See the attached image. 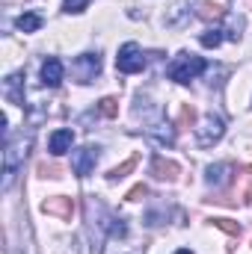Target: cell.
<instances>
[{"instance_id": "1", "label": "cell", "mask_w": 252, "mask_h": 254, "mask_svg": "<svg viewBox=\"0 0 252 254\" xmlns=\"http://www.w3.org/2000/svg\"><path fill=\"white\" fill-rule=\"evenodd\" d=\"M30 145H33V142L24 139V136H18V139L6 136V151H3V190H9V184H12L18 166H24V157H27Z\"/></svg>"}, {"instance_id": "2", "label": "cell", "mask_w": 252, "mask_h": 254, "mask_svg": "<svg viewBox=\"0 0 252 254\" xmlns=\"http://www.w3.org/2000/svg\"><path fill=\"white\" fill-rule=\"evenodd\" d=\"M205 68H208V63H205L202 57H196V54H178V57L169 63L166 74H169V80H175V83H190V80H196Z\"/></svg>"}, {"instance_id": "3", "label": "cell", "mask_w": 252, "mask_h": 254, "mask_svg": "<svg viewBox=\"0 0 252 254\" xmlns=\"http://www.w3.org/2000/svg\"><path fill=\"white\" fill-rule=\"evenodd\" d=\"M223 133H226V122L220 116L208 113L202 119V125L196 127V142H199V148H211V145H217L223 139Z\"/></svg>"}, {"instance_id": "4", "label": "cell", "mask_w": 252, "mask_h": 254, "mask_svg": "<svg viewBox=\"0 0 252 254\" xmlns=\"http://www.w3.org/2000/svg\"><path fill=\"white\" fill-rule=\"evenodd\" d=\"M116 68L122 74H139L145 68V57H142V48L136 42H127L119 48V57H116Z\"/></svg>"}, {"instance_id": "5", "label": "cell", "mask_w": 252, "mask_h": 254, "mask_svg": "<svg viewBox=\"0 0 252 254\" xmlns=\"http://www.w3.org/2000/svg\"><path fill=\"white\" fill-rule=\"evenodd\" d=\"M71 74H74L77 83H92L101 74V57L98 54H80L71 63Z\"/></svg>"}, {"instance_id": "6", "label": "cell", "mask_w": 252, "mask_h": 254, "mask_svg": "<svg viewBox=\"0 0 252 254\" xmlns=\"http://www.w3.org/2000/svg\"><path fill=\"white\" fill-rule=\"evenodd\" d=\"M98 157H101V148H98V145H83V148H77V151L71 154V172H74L77 178H86V175L95 169Z\"/></svg>"}, {"instance_id": "7", "label": "cell", "mask_w": 252, "mask_h": 254, "mask_svg": "<svg viewBox=\"0 0 252 254\" xmlns=\"http://www.w3.org/2000/svg\"><path fill=\"white\" fill-rule=\"evenodd\" d=\"M63 74H65L63 63H60L57 57H48V60L42 63V86H48V89H57V86L63 83Z\"/></svg>"}, {"instance_id": "8", "label": "cell", "mask_w": 252, "mask_h": 254, "mask_svg": "<svg viewBox=\"0 0 252 254\" xmlns=\"http://www.w3.org/2000/svg\"><path fill=\"white\" fill-rule=\"evenodd\" d=\"M42 210H45L48 216H60V219H71V213H74V201H71V198H65V195H54V198L42 201Z\"/></svg>"}, {"instance_id": "9", "label": "cell", "mask_w": 252, "mask_h": 254, "mask_svg": "<svg viewBox=\"0 0 252 254\" xmlns=\"http://www.w3.org/2000/svg\"><path fill=\"white\" fill-rule=\"evenodd\" d=\"M151 175H154L157 181H175V178L181 175V169H178L172 160H166V157H154V160H151Z\"/></svg>"}, {"instance_id": "10", "label": "cell", "mask_w": 252, "mask_h": 254, "mask_svg": "<svg viewBox=\"0 0 252 254\" xmlns=\"http://www.w3.org/2000/svg\"><path fill=\"white\" fill-rule=\"evenodd\" d=\"M71 145H74V133L71 130H54L51 133V142H48V151L54 157H60L65 151H71Z\"/></svg>"}, {"instance_id": "11", "label": "cell", "mask_w": 252, "mask_h": 254, "mask_svg": "<svg viewBox=\"0 0 252 254\" xmlns=\"http://www.w3.org/2000/svg\"><path fill=\"white\" fill-rule=\"evenodd\" d=\"M229 178H232V166H229V163L208 166V175H205L208 187H226V184H229Z\"/></svg>"}, {"instance_id": "12", "label": "cell", "mask_w": 252, "mask_h": 254, "mask_svg": "<svg viewBox=\"0 0 252 254\" xmlns=\"http://www.w3.org/2000/svg\"><path fill=\"white\" fill-rule=\"evenodd\" d=\"M15 27H18L21 33H36V30L42 27V18H39L36 12H24V15H18Z\"/></svg>"}, {"instance_id": "13", "label": "cell", "mask_w": 252, "mask_h": 254, "mask_svg": "<svg viewBox=\"0 0 252 254\" xmlns=\"http://www.w3.org/2000/svg\"><path fill=\"white\" fill-rule=\"evenodd\" d=\"M148 136H154V139H160V142H166V145L175 142V130H172V125H163V122H157V125L148 127Z\"/></svg>"}, {"instance_id": "14", "label": "cell", "mask_w": 252, "mask_h": 254, "mask_svg": "<svg viewBox=\"0 0 252 254\" xmlns=\"http://www.w3.org/2000/svg\"><path fill=\"white\" fill-rule=\"evenodd\" d=\"M196 15L205 18V21H217V18H223V6H220V3H211V0H202Z\"/></svg>"}, {"instance_id": "15", "label": "cell", "mask_w": 252, "mask_h": 254, "mask_svg": "<svg viewBox=\"0 0 252 254\" xmlns=\"http://www.w3.org/2000/svg\"><path fill=\"white\" fill-rule=\"evenodd\" d=\"M136 163H139V157L133 154V157H127L122 166L110 169V175H107V178H110V181H122V178H127V172H133V169H136Z\"/></svg>"}, {"instance_id": "16", "label": "cell", "mask_w": 252, "mask_h": 254, "mask_svg": "<svg viewBox=\"0 0 252 254\" xmlns=\"http://www.w3.org/2000/svg\"><path fill=\"white\" fill-rule=\"evenodd\" d=\"M226 36H229L232 42H238V39L244 36V18H241V15H229V30H226Z\"/></svg>"}, {"instance_id": "17", "label": "cell", "mask_w": 252, "mask_h": 254, "mask_svg": "<svg viewBox=\"0 0 252 254\" xmlns=\"http://www.w3.org/2000/svg\"><path fill=\"white\" fill-rule=\"evenodd\" d=\"M98 113H101L104 119H116V116H119V101H116V98H101Z\"/></svg>"}, {"instance_id": "18", "label": "cell", "mask_w": 252, "mask_h": 254, "mask_svg": "<svg viewBox=\"0 0 252 254\" xmlns=\"http://www.w3.org/2000/svg\"><path fill=\"white\" fill-rule=\"evenodd\" d=\"M202 48H220V42H223V30H208V33H202Z\"/></svg>"}, {"instance_id": "19", "label": "cell", "mask_w": 252, "mask_h": 254, "mask_svg": "<svg viewBox=\"0 0 252 254\" xmlns=\"http://www.w3.org/2000/svg\"><path fill=\"white\" fill-rule=\"evenodd\" d=\"M214 225H217L220 231H226V234H232V237H241V225H235L232 219H214Z\"/></svg>"}, {"instance_id": "20", "label": "cell", "mask_w": 252, "mask_h": 254, "mask_svg": "<svg viewBox=\"0 0 252 254\" xmlns=\"http://www.w3.org/2000/svg\"><path fill=\"white\" fill-rule=\"evenodd\" d=\"M86 6H89V0H63V12H68V15L71 12H83Z\"/></svg>"}, {"instance_id": "21", "label": "cell", "mask_w": 252, "mask_h": 254, "mask_svg": "<svg viewBox=\"0 0 252 254\" xmlns=\"http://www.w3.org/2000/svg\"><path fill=\"white\" fill-rule=\"evenodd\" d=\"M145 195H148V190H145V184H136V187H133V190L127 192L125 198H127V201H142Z\"/></svg>"}, {"instance_id": "22", "label": "cell", "mask_w": 252, "mask_h": 254, "mask_svg": "<svg viewBox=\"0 0 252 254\" xmlns=\"http://www.w3.org/2000/svg\"><path fill=\"white\" fill-rule=\"evenodd\" d=\"M39 175H42V178H60V166H48V163H39Z\"/></svg>"}, {"instance_id": "23", "label": "cell", "mask_w": 252, "mask_h": 254, "mask_svg": "<svg viewBox=\"0 0 252 254\" xmlns=\"http://www.w3.org/2000/svg\"><path fill=\"white\" fill-rule=\"evenodd\" d=\"M178 254H193V252H187V249H181V252H178Z\"/></svg>"}]
</instances>
